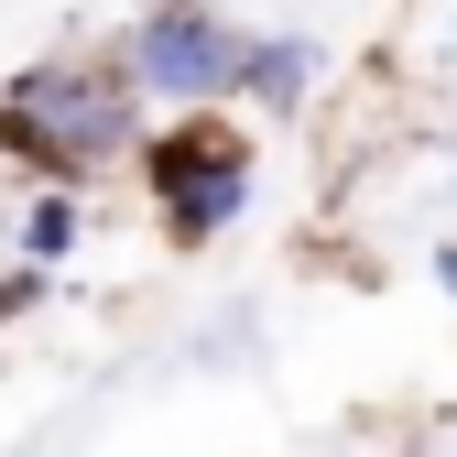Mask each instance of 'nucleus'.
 Here are the masks:
<instances>
[{"label": "nucleus", "instance_id": "obj_2", "mask_svg": "<svg viewBox=\"0 0 457 457\" xmlns=\"http://www.w3.org/2000/svg\"><path fill=\"white\" fill-rule=\"evenodd\" d=\"M120 175L142 186L153 228H163L175 251H218L228 228H240V218L262 207V131H251V109H240V98L153 109Z\"/></svg>", "mask_w": 457, "mask_h": 457}, {"label": "nucleus", "instance_id": "obj_8", "mask_svg": "<svg viewBox=\"0 0 457 457\" xmlns=\"http://www.w3.org/2000/svg\"><path fill=\"white\" fill-rule=\"evenodd\" d=\"M0 218H12V207H0ZM0 251H12V228H0Z\"/></svg>", "mask_w": 457, "mask_h": 457}, {"label": "nucleus", "instance_id": "obj_7", "mask_svg": "<svg viewBox=\"0 0 457 457\" xmlns=\"http://www.w3.org/2000/svg\"><path fill=\"white\" fill-rule=\"evenodd\" d=\"M425 272H436V295L457 305V240H436V262H425Z\"/></svg>", "mask_w": 457, "mask_h": 457}, {"label": "nucleus", "instance_id": "obj_5", "mask_svg": "<svg viewBox=\"0 0 457 457\" xmlns=\"http://www.w3.org/2000/svg\"><path fill=\"white\" fill-rule=\"evenodd\" d=\"M12 251L22 262H44V272H66L77 251H87V228H98V207H87V186H22L12 196Z\"/></svg>", "mask_w": 457, "mask_h": 457}, {"label": "nucleus", "instance_id": "obj_1", "mask_svg": "<svg viewBox=\"0 0 457 457\" xmlns=\"http://www.w3.org/2000/svg\"><path fill=\"white\" fill-rule=\"evenodd\" d=\"M153 120V98L131 87L120 44H54L33 66L0 77V163H12L22 186H109L131 163Z\"/></svg>", "mask_w": 457, "mask_h": 457}, {"label": "nucleus", "instance_id": "obj_4", "mask_svg": "<svg viewBox=\"0 0 457 457\" xmlns=\"http://www.w3.org/2000/svg\"><path fill=\"white\" fill-rule=\"evenodd\" d=\"M316 77H327V44L316 33H251L240 44V109H262L272 131H295L316 109Z\"/></svg>", "mask_w": 457, "mask_h": 457}, {"label": "nucleus", "instance_id": "obj_3", "mask_svg": "<svg viewBox=\"0 0 457 457\" xmlns=\"http://www.w3.org/2000/svg\"><path fill=\"white\" fill-rule=\"evenodd\" d=\"M240 22L218 0H142L120 33V66L153 109H196V98H240Z\"/></svg>", "mask_w": 457, "mask_h": 457}, {"label": "nucleus", "instance_id": "obj_6", "mask_svg": "<svg viewBox=\"0 0 457 457\" xmlns=\"http://www.w3.org/2000/svg\"><path fill=\"white\" fill-rule=\"evenodd\" d=\"M44 295H54V272H44V262H22V251H0V327H22Z\"/></svg>", "mask_w": 457, "mask_h": 457}]
</instances>
